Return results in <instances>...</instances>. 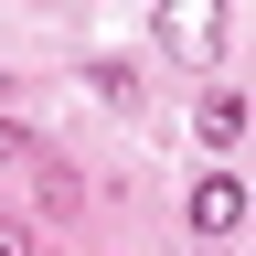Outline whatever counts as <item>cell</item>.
I'll return each instance as SVG.
<instances>
[{"label":"cell","instance_id":"277c9868","mask_svg":"<svg viewBox=\"0 0 256 256\" xmlns=\"http://www.w3.org/2000/svg\"><path fill=\"white\" fill-rule=\"evenodd\" d=\"M0 160H43V139H32V128H11V118H0Z\"/></svg>","mask_w":256,"mask_h":256},{"label":"cell","instance_id":"7a4b0ae2","mask_svg":"<svg viewBox=\"0 0 256 256\" xmlns=\"http://www.w3.org/2000/svg\"><path fill=\"white\" fill-rule=\"evenodd\" d=\"M235 224H246V182L235 171H203L192 182V235H235Z\"/></svg>","mask_w":256,"mask_h":256},{"label":"cell","instance_id":"6da1fadb","mask_svg":"<svg viewBox=\"0 0 256 256\" xmlns=\"http://www.w3.org/2000/svg\"><path fill=\"white\" fill-rule=\"evenodd\" d=\"M160 43L182 64H214L224 54V0H160Z\"/></svg>","mask_w":256,"mask_h":256},{"label":"cell","instance_id":"3957f363","mask_svg":"<svg viewBox=\"0 0 256 256\" xmlns=\"http://www.w3.org/2000/svg\"><path fill=\"white\" fill-rule=\"evenodd\" d=\"M192 128H203L214 150H224V139H246V96H235V86H214L203 107H192Z\"/></svg>","mask_w":256,"mask_h":256},{"label":"cell","instance_id":"5b68a950","mask_svg":"<svg viewBox=\"0 0 256 256\" xmlns=\"http://www.w3.org/2000/svg\"><path fill=\"white\" fill-rule=\"evenodd\" d=\"M0 256H32V246H22V235H11V224H0Z\"/></svg>","mask_w":256,"mask_h":256}]
</instances>
